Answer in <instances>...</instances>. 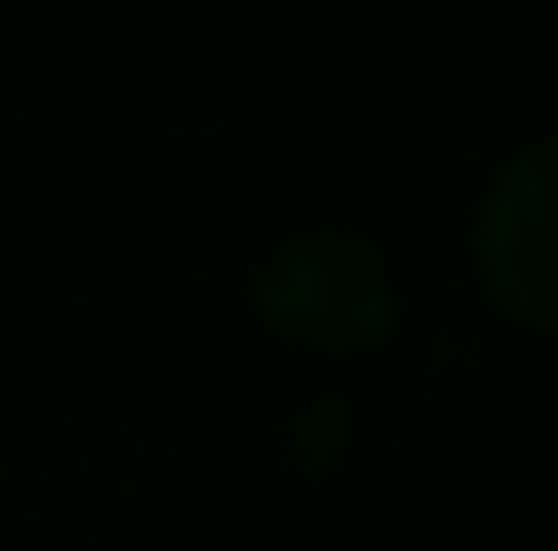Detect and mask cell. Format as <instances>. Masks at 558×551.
Instances as JSON below:
<instances>
[]
</instances>
